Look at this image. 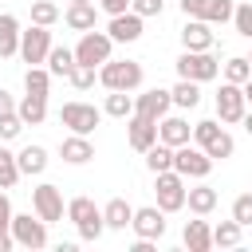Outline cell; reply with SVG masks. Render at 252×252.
Here are the masks:
<instances>
[{
  "label": "cell",
  "instance_id": "7dc6e473",
  "mask_svg": "<svg viewBox=\"0 0 252 252\" xmlns=\"http://www.w3.org/2000/svg\"><path fill=\"white\" fill-rule=\"evenodd\" d=\"M244 98H248V106H252V79L244 83Z\"/></svg>",
  "mask_w": 252,
  "mask_h": 252
},
{
  "label": "cell",
  "instance_id": "5b68a950",
  "mask_svg": "<svg viewBox=\"0 0 252 252\" xmlns=\"http://www.w3.org/2000/svg\"><path fill=\"white\" fill-rule=\"evenodd\" d=\"M59 122H63L71 134H94V126L102 122V110H98L94 102H79V98H71V102L59 106Z\"/></svg>",
  "mask_w": 252,
  "mask_h": 252
},
{
  "label": "cell",
  "instance_id": "30bf717a",
  "mask_svg": "<svg viewBox=\"0 0 252 252\" xmlns=\"http://www.w3.org/2000/svg\"><path fill=\"white\" fill-rule=\"evenodd\" d=\"M12 236H16L20 248H32V252L35 248H47V220L39 213L35 217L32 213H16L12 217Z\"/></svg>",
  "mask_w": 252,
  "mask_h": 252
},
{
  "label": "cell",
  "instance_id": "7402d4cb",
  "mask_svg": "<svg viewBox=\"0 0 252 252\" xmlns=\"http://www.w3.org/2000/svg\"><path fill=\"white\" fill-rule=\"evenodd\" d=\"M20 55V20L12 12H0V59Z\"/></svg>",
  "mask_w": 252,
  "mask_h": 252
},
{
  "label": "cell",
  "instance_id": "3957f363",
  "mask_svg": "<svg viewBox=\"0 0 252 252\" xmlns=\"http://www.w3.org/2000/svg\"><path fill=\"white\" fill-rule=\"evenodd\" d=\"M67 220L79 228L83 240H98L106 232V220H102V209L91 201V197H71L67 201Z\"/></svg>",
  "mask_w": 252,
  "mask_h": 252
},
{
  "label": "cell",
  "instance_id": "f907efd6",
  "mask_svg": "<svg viewBox=\"0 0 252 252\" xmlns=\"http://www.w3.org/2000/svg\"><path fill=\"white\" fill-rule=\"evenodd\" d=\"M248 63H252V55H248Z\"/></svg>",
  "mask_w": 252,
  "mask_h": 252
},
{
  "label": "cell",
  "instance_id": "7c38bea8",
  "mask_svg": "<svg viewBox=\"0 0 252 252\" xmlns=\"http://www.w3.org/2000/svg\"><path fill=\"white\" fill-rule=\"evenodd\" d=\"M32 209L47 220V224H55V220H63V213H67V205H63V193H59V185H51V181H43V185H35L32 189Z\"/></svg>",
  "mask_w": 252,
  "mask_h": 252
},
{
  "label": "cell",
  "instance_id": "52a82bcc",
  "mask_svg": "<svg viewBox=\"0 0 252 252\" xmlns=\"http://www.w3.org/2000/svg\"><path fill=\"white\" fill-rule=\"evenodd\" d=\"M110 51H114V39L106 35V32H79V43H75V59L79 63H87V67H102L106 59H110Z\"/></svg>",
  "mask_w": 252,
  "mask_h": 252
},
{
  "label": "cell",
  "instance_id": "f1b7e54d",
  "mask_svg": "<svg viewBox=\"0 0 252 252\" xmlns=\"http://www.w3.org/2000/svg\"><path fill=\"white\" fill-rule=\"evenodd\" d=\"M102 114H110V118H130V114H134V94H130V91H110L106 102H102Z\"/></svg>",
  "mask_w": 252,
  "mask_h": 252
},
{
  "label": "cell",
  "instance_id": "4fadbf2b",
  "mask_svg": "<svg viewBox=\"0 0 252 252\" xmlns=\"http://www.w3.org/2000/svg\"><path fill=\"white\" fill-rule=\"evenodd\" d=\"M169 106H173V94H169L165 87H150V91H142V94L134 98V114L154 118V122H161V118L169 114Z\"/></svg>",
  "mask_w": 252,
  "mask_h": 252
},
{
  "label": "cell",
  "instance_id": "ac0fdd59",
  "mask_svg": "<svg viewBox=\"0 0 252 252\" xmlns=\"http://www.w3.org/2000/svg\"><path fill=\"white\" fill-rule=\"evenodd\" d=\"M158 142H165V146H185V142H193V126H189V118H181V114H165L161 122H158Z\"/></svg>",
  "mask_w": 252,
  "mask_h": 252
},
{
  "label": "cell",
  "instance_id": "4dcf8cb0",
  "mask_svg": "<svg viewBox=\"0 0 252 252\" xmlns=\"http://www.w3.org/2000/svg\"><path fill=\"white\" fill-rule=\"evenodd\" d=\"M240 232H244V224H236V220L213 224V248H236L240 244Z\"/></svg>",
  "mask_w": 252,
  "mask_h": 252
},
{
  "label": "cell",
  "instance_id": "44dd1931",
  "mask_svg": "<svg viewBox=\"0 0 252 252\" xmlns=\"http://www.w3.org/2000/svg\"><path fill=\"white\" fill-rule=\"evenodd\" d=\"M102 220H106V228L122 232V228H130V220H134V205H130L126 197H110V201L102 205Z\"/></svg>",
  "mask_w": 252,
  "mask_h": 252
},
{
  "label": "cell",
  "instance_id": "e0dca14e",
  "mask_svg": "<svg viewBox=\"0 0 252 252\" xmlns=\"http://www.w3.org/2000/svg\"><path fill=\"white\" fill-rule=\"evenodd\" d=\"M126 142H130L138 154H146V150L158 142V122H154V118H142V114H130V118H126Z\"/></svg>",
  "mask_w": 252,
  "mask_h": 252
},
{
  "label": "cell",
  "instance_id": "7a4b0ae2",
  "mask_svg": "<svg viewBox=\"0 0 252 252\" xmlns=\"http://www.w3.org/2000/svg\"><path fill=\"white\" fill-rule=\"evenodd\" d=\"M142 79H146V71L138 59H106L98 67V83L106 91H138Z\"/></svg>",
  "mask_w": 252,
  "mask_h": 252
},
{
  "label": "cell",
  "instance_id": "4316f807",
  "mask_svg": "<svg viewBox=\"0 0 252 252\" xmlns=\"http://www.w3.org/2000/svg\"><path fill=\"white\" fill-rule=\"evenodd\" d=\"M169 94H173L177 110H197L201 106V83H193V79H177V87Z\"/></svg>",
  "mask_w": 252,
  "mask_h": 252
},
{
  "label": "cell",
  "instance_id": "d6986e66",
  "mask_svg": "<svg viewBox=\"0 0 252 252\" xmlns=\"http://www.w3.org/2000/svg\"><path fill=\"white\" fill-rule=\"evenodd\" d=\"M59 158H63L67 165H87V161L94 158V142H91V134H67V138L59 142Z\"/></svg>",
  "mask_w": 252,
  "mask_h": 252
},
{
  "label": "cell",
  "instance_id": "e575fe53",
  "mask_svg": "<svg viewBox=\"0 0 252 252\" xmlns=\"http://www.w3.org/2000/svg\"><path fill=\"white\" fill-rule=\"evenodd\" d=\"M59 16H63V12H59V4H51V0H32V24L51 28Z\"/></svg>",
  "mask_w": 252,
  "mask_h": 252
},
{
  "label": "cell",
  "instance_id": "cb8c5ba5",
  "mask_svg": "<svg viewBox=\"0 0 252 252\" xmlns=\"http://www.w3.org/2000/svg\"><path fill=\"white\" fill-rule=\"evenodd\" d=\"M181 240H185L189 252H209V248H213V228H209V220H185Z\"/></svg>",
  "mask_w": 252,
  "mask_h": 252
},
{
  "label": "cell",
  "instance_id": "ee69618b",
  "mask_svg": "<svg viewBox=\"0 0 252 252\" xmlns=\"http://www.w3.org/2000/svg\"><path fill=\"white\" fill-rule=\"evenodd\" d=\"M98 4V12H106V16H118V12H130V0H94Z\"/></svg>",
  "mask_w": 252,
  "mask_h": 252
},
{
  "label": "cell",
  "instance_id": "9a60e30c",
  "mask_svg": "<svg viewBox=\"0 0 252 252\" xmlns=\"http://www.w3.org/2000/svg\"><path fill=\"white\" fill-rule=\"evenodd\" d=\"M130 228H134L138 236H146V240H161V236H165V209H158V205L134 209V220H130Z\"/></svg>",
  "mask_w": 252,
  "mask_h": 252
},
{
  "label": "cell",
  "instance_id": "8d00e7d4",
  "mask_svg": "<svg viewBox=\"0 0 252 252\" xmlns=\"http://www.w3.org/2000/svg\"><path fill=\"white\" fill-rule=\"evenodd\" d=\"M232 12H236V4H232V0H209V8H205V16H201V20H209V24H228V20H232Z\"/></svg>",
  "mask_w": 252,
  "mask_h": 252
},
{
  "label": "cell",
  "instance_id": "8fae6325",
  "mask_svg": "<svg viewBox=\"0 0 252 252\" xmlns=\"http://www.w3.org/2000/svg\"><path fill=\"white\" fill-rule=\"evenodd\" d=\"M244 114H248L244 87L224 79V83H220V91H217V118H220V122H244Z\"/></svg>",
  "mask_w": 252,
  "mask_h": 252
},
{
  "label": "cell",
  "instance_id": "ab89813d",
  "mask_svg": "<svg viewBox=\"0 0 252 252\" xmlns=\"http://www.w3.org/2000/svg\"><path fill=\"white\" fill-rule=\"evenodd\" d=\"M130 12H138L142 20L161 16V12H165V0H130Z\"/></svg>",
  "mask_w": 252,
  "mask_h": 252
},
{
  "label": "cell",
  "instance_id": "6da1fadb",
  "mask_svg": "<svg viewBox=\"0 0 252 252\" xmlns=\"http://www.w3.org/2000/svg\"><path fill=\"white\" fill-rule=\"evenodd\" d=\"M193 142H197L213 161H224V158L236 154V142H232V134L220 126V118H205V122H197V126H193Z\"/></svg>",
  "mask_w": 252,
  "mask_h": 252
},
{
  "label": "cell",
  "instance_id": "f546056e",
  "mask_svg": "<svg viewBox=\"0 0 252 252\" xmlns=\"http://www.w3.org/2000/svg\"><path fill=\"white\" fill-rule=\"evenodd\" d=\"M146 169H150V173H165V169H173V146L154 142V146L146 150Z\"/></svg>",
  "mask_w": 252,
  "mask_h": 252
},
{
  "label": "cell",
  "instance_id": "603a6c76",
  "mask_svg": "<svg viewBox=\"0 0 252 252\" xmlns=\"http://www.w3.org/2000/svg\"><path fill=\"white\" fill-rule=\"evenodd\" d=\"M16 114L24 118V126H39L43 118H47V94H24L20 102H16Z\"/></svg>",
  "mask_w": 252,
  "mask_h": 252
},
{
  "label": "cell",
  "instance_id": "9c48e42d",
  "mask_svg": "<svg viewBox=\"0 0 252 252\" xmlns=\"http://www.w3.org/2000/svg\"><path fill=\"white\" fill-rule=\"evenodd\" d=\"M51 47H55V43H51V28L32 24L28 32H20V59H24L28 67L47 63V51H51Z\"/></svg>",
  "mask_w": 252,
  "mask_h": 252
},
{
  "label": "cell",
  "instance_id": "1f68e13d",
  "mask_svg": "<svg viewBox=\"0 0 252 252\" xmlns=\"http://www.w3.org/2000/svg\"><path fill=\"white\" fill-rule=\"evenodd\" d=\"M51 79H55V75H51L43 63H39V67H28V71H24V91H32V94H47V91H51Z\"/></svg>",
  "mask_w": 252,
  "mask_h": 252
},
{
  "label": "cell",
  "instance_id": "7bdbcfd3",
  "mask_svg": "<svg viewBox=\"0 0 252 252\" xmlns=\"http://www.w3.org/2000/svg\"><path fill=\"white\" fill-rule=\"evenodd\" d=\"M12 217H16V213H12V201H8V193L0 189V232L12 228Z\"/></svg>",
  "mask_w": 252,
  "mask_h": 252
},
{
  "label": "cell",
  "instance_id": "d590c367",
  "mask_svg": "<svg viewBox=\"0 0 252 252\" xmlns=\"http://www.w3.org/2000/svg\"><path fill=\"white\" fill-rule=\"evenodd\" d=\"M94 79H98V67H87V63H75V71L67 75V83H71L75 91H91Z\"/></svg>",
  "mask_w": 252,
  "mask_h": 252
},
{
  "label": "cell",
  "instance_id": "ba28073f",
  "mask_svg": "<svg viewBox=\"0 0 252 252\" xmlns=\"http://www.w3.org/2000/svg\"><path fill=\"white\" fill-rule=\"evenodd\" d=\"M154 177H158V185H154V193H158V209H165V213L185 209V197H189L185 177H181L177 169H165V173H154Z\"/></svg>",
  "mask_w": 252,
  "mask_h": 252
},
{
  "label": "cell",
  "instance_id": "f35d334b",
  "mask_svg": "<svg viewBox=\"0 0 252 252\" xmlns=\"http://www.w3.org/2000/svg\"><path fill=\"white\" fill-rule=\"evenodd\" d=\"M232 220L244 224V228L252 224V193H240V197L232 201Z\"/></svg>",
  "mask_w": 252,
  "mask_h": 252
},
{
  "label": "cell",
  "instance_id": "60d3db41",
  "mask_svg": "<svg viewBox=\"0 0 252 252\" xmlns=\"http://www.w3.org/2000/svg\"><path fill=\"white\" fill-rule=\"evenodd\" d=\"M20 130H24V118H20V114H4V118H0V138H4V142L20 138Z\"/></svg>",
  "mask_w": 252,
  "mask_h": 252
},
{
  "label": "cell",
  "instance_id": "d4e9b609",
  "mask_svg": "<svg viewBox=\"0 0 252 252\" xmlns=\"http://www.w3.org/2000/svg\"><path fill=\"white\" fill-rule=\"evenodd\" d=\"M185 205H189V213H197V217H209L213 209H217V189L213 185H189V197H185Z\"/></svg>",
  "mask_w": 252,
  "mask_h": 252
},
{
  "label": "cell",
  "instance_id": "5bb4252c",
  "mask_svg": "<svg viewBox=\"0 0 252 252\" xmlns=\"http://www.w3.org/2000/svg\"><path fill=\"white\" fill-rule=\"evenodd\" d=\"M142 32H146V20H142L138 12H118V16H110V24H106V35H110L114 43H134V39H142Z\"/></svg>",
  "mask_w": 252,
  "mask_h": 252
},
{
  "label": "cell",
  "instance_id": "d6a6232c",
  "mask_svg": "<svg viewBox=\"0 0 252 252\" xmlns=\"http://www.w3.org/2000/svg\"><path fill=\"white\" fill-rule=\"evenodd\" d=\"M20 177H24V173H20V161H16V154L0 146V189H12Z\"/></svg>",
  "mask_w": 252,
  "mask_h": 252
},
{
  "label": "cell",
  "instance_id": "83f0119b",
  "mask_svg": "<svg viewBox=\"0 0 252 252\" xmlns=\"http://www.w3.org/2000/svg\"><path fill=\"white\" fill-rule=\"evenodd\" d=\"M16 161H20V173L35 177V173L47 169V150H43V146H24V150L16 154Z\"/></svg>",
  "mask_w": 252,
  "mask_h": 252
},
{
  "label": "cell",
  "instance_id": "277c9868",
  "mask_svg": "<svg viewBox=\"0 0 252 252\" xmlns=\"http://www.w3.org/2000/svg\"><path fill=\"white\" fill-rule=\"evenodd\" d=\"M220 75V63L213 51H181L177 55V79H193V83H209Z\"/></svg>",
  "mask_w": 252,
  "mask_h": 252
},
{
  "label": "cell",
  "instance_id": "f6af8a7d",
  "mask_svg": "<svg viewBox=\"0 0 252 252\" xmlns=\"http://www.w3.org/2000/svg\"><path fill=\"white\" fill-rule=\"evenodd\" d=\"M4 114H16V98L8 94V91H0V118Z\"/></svg>",
  "mask_w": 252,
  "mask_h": 252
},
{
  "label": "cell",
  "instance_id": "ffe728a7",
  "mask_svg": "<svg viewBox=\"0 0 252 252\" xmlns=\"http://www.w3.org/2000/svg\"><path fill=\"white\" fill-rule=\"evenodd\" d=\"M63 24H67L71 32H91V28L98 24V4H94V0L67 4V12H63Z\"/></svg>",
  "mask_w": 252,
  "mask_h": 252
},
{
  "label": "cell",
  "instance_id": "484cf974",
  "mask_svg": "<svg viewBox=\"0 0 252 252\" xmlns=\"http://www.w3.org/2000/svg\"><path fill=\"white\" fill-rule=\"evenodd\" d=\"M75 63H79V59H75V47H51V51H47V63H43V67H47V71H51L55 79H67V75L75 71Z\"/></svg>",
  "mask_w": 252,
  "mask_h": 252
},
{
  "label": "cell",
  "instance_id": "b9f144b4",
  "mask_svg": "<svg viewBox=\"0 0 252 252\" xmlns=\"http://www.w3.org/2000/svg\"><path fill=\"white\" fill-rule=\"evenodd\" d=\"M205 8H209V0H181L185 20H201V16H205Z\"/></svg>",
  "mask_w": 252,
  "mask_h": 252
},
{
  "label": "cell",
  "instance_id": "2e32d148",
  "mask_svg": "<svg viewBox=\"0 0 252 252\" xmlns=\"http://www.w3.org/2000/svg\"><path fill=\"white\" fill-rule=\"evenodd\" d=\"M217 35H213V24L209 20H185L181 28V47L185 51H213Z\"/></svg>",
  "mask_w": 252,
  "mask_h": 252
},
{
  "label": "cell",
  "instance_id": "681fc988",
  "mask_svg": "<svg viewBox=\"0 0 252 252\" xmlns=\"http://www.w3.org/2000/svg\"><path fill=\"white\" fill-rule=\"evenodd\" d=\"M67 4H83V0H67Z\"/></svg>",
  "mask_w": 252,
  "mask_h": 252
},
{
  "label": "cell",
  "instance_id": "836d02e7",
  "mask_svg": "<svg viewBox=\"0 0 252 252\" xmlns=\"http://www.w3.org/2000/svg\"><path fill=\"white\" fill-rule=\"evenodd\" d=\"M220 71H224V79H228V83H240V87L252 79V63H248V55H232Z\"/></svg>",
  "mask_w": 252,
  "mask_h": 252
},
{
  "label": "cell",
  "instance_id": "74e56055",
  "mask_svg": "<svg viewBox=\"0 0 252 252\" xmlns=\"http://www.w3.org/2000/svg\"><path fill=\"white\" fill-rule=\"evenodd\" d=\"M232 28H236L244 39H252V4H248V0L236 4V12H232Z\"/></svg>",
  "mask_w": 252,
  "mask_h": 252
},
{
  "label": "cell",
  "instance_id": "bcb514c9",
  "mask_svg": "<svg viewBox=\"0 0 252 252\" xmlns=\"http://www.w3.org/2000/svg\"><path fill=\"white\" fill-rule=\"evenodd\" d=\"M16 248V236H12V228L8 232H0V252H12Z\"/></svg>",
  "mask_w": 252,
  "mask_h": 252
},
{
  "label": "cell",
  "instance_id": "8992f818",
  "mask_svg": "<svg viewBox=\"0 0 252 252\" xmlns=\"http://www.w3.org/2000/svg\"><path fill=\"white\" fill-rule=\"evenodd\" d=\"M213 165H217V161H213L201 146H189V142H185V146L173 150V169H177L185 181H189V177H193V181H205V177L213 173Z\"/></svg>",
  "mask_w": 252,
  "mask_h": 252
},
{
  "label": "cell",
  "instance_id": "c3c4849f",
  "mask_svg": "<svg viewBox=\"0 0 252 252\" xmlns=\"http://www.w3.org/2000/svg\"><path fill=\"white\" fill-rule=\"evenodd\" d=\"M244 130H248V134H252V110H248V114H244Z\"/></svg>",
  "mask_w": 252,
  "mask_h": 252
}]
</instances>
